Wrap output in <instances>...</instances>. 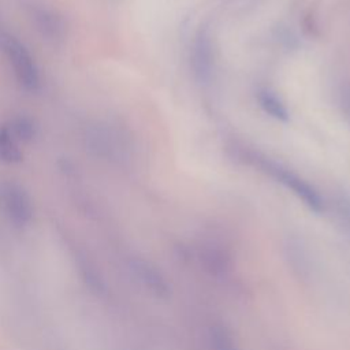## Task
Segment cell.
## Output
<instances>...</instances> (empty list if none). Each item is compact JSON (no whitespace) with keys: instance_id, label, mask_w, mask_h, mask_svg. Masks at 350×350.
<instances>
[{"instance_id":"1","label":"cell","mask_w":350,"mask_h":350,"mask_svg":"<svg viewBox=\"0 0 350 350\" xmlns=\"http://www.w3.org/2000/svg\"><path fill=\"white\" fill-rule=\"evenodd\" d=\"M0 49L12 67L16 81L27 92L40 88V71L29 49L14 34L0 31Z\"/></svg>"},{"instance_id":"2","label":"cell","mask_w":350,"mask_h":350,"mask_svg":"<svg viewBox=\"0 0 350 350\" xmlns=\"http://www.w3.org/2000/svg\"><path fill=\"white\" fill-rule=\"evenodd\" d=\"M249 160H252L262 172L273 178L286 189L291 190V193H294L312 211L320 212L323 209L324 204L317 190L313 186H310L306 180H304L299 175H297L294 171L288 170L280 163H276L267 157H261L258 154L249 157Z\"/></svg>"},{"instance_id":"3","label":"cell","mask_w":350,"mask_h":350,"mask_svg":"<svg viewBox=\"0 0 350 350\" xmlns=\"http://www.w3.org/2000/svg\"><path fill=\"white\" fill-rule=\"evenodd\" d=\"M23 8L31 26L44 40L59 42L64 38L67 25L62 14H59L56 10L36 0L26 1Z\"/></svg>"},{"instance_id":"4","label":"cell","mask_w":350,"mask_h":350,"mask_svg":"<svg viewBox=\"0 0 350 350\" xmlns=\"http://www.w3.org/2000/svg\"><path fill=\"white\" fill-rule=\"evenodd\" d=\"M215 64L213 45L209 30L200 27L190 46V70L198 83H208L212 78Z\"/></svg>"},{"instance_id":"5","label":"cell","mask_w":350,"mask_h":350,"mask_svg":"<svg viewBox=\"0 0 350 350\" xmlns=\"http://www.w3.org/2000/svg\"><path fill=\"white\" fill-rule=\"evenodd\" d=\"M1 204L8 220L15 227H26L33 219V204L27 191L16 183H7L1 189Z\"/></svg>"},{"instance_id":"6","label":"cell","mask_w":350,"mask_h":350,"mask_svg":"<svg viewBox=\"0 0 350 350\" xmlns=\"http://www.w3.org/2000/svg\"><path fill=\"white\" fill-rule=\"evenodd\" d=\"M257 103L261 107V109L271 118L279 122H287L290 119L287 107L273 92L268 89H261L257 93Z\"/></svg>"},{"instance_id":"7","label":"cell","mask_w":350,"mask_h":350,"mask_svg":"<svg viewBox=\"0 0 350 350\" xmlns=\"http://www.w3.org/2000/svg\"><path fill=\"white\" fill-rule=\"evenodd\" d=\"M5 126L18 142H30L37 135V126L34 120L26 115L14 116L8 123H5Z\"/></svg>"},{"instance_id":"8","label":"cell","mask_w":350,"mask_h":350,"mask_svg":"<svg viewBox=\"0 0 350 350\" xmlns=\"http://www.w3.org/2000/svg\"><path fill=\"white\" fill-rule=\"evenodd\" d=\"M22 160V152L19 142L11 135L5 124L0 126V161L7 164L19 163Z\"/></svg>"},{"instance_id":"9","label":"cell","mask_w":350,"mask_h":350,"mask_svg":"<svg viewBox=\"0 0 350 350\" xmlns=\"http://www.w3.org/2000/svg\"><path fill=\"white\" fill-rule=\"evenodd\" d=\"M133 272L137 275L141 283L148 286L150 290H154L157 294L165 293V283L161 276L146 262L144 261H133L131 262Z\"/></svg>"},{"instance_id":"10","label":"cell","mask_w":350,"mask_h":350,"mask_svg":"<svg viewBox=\"0 0 350 350\" xmlns=\"http://www.w3.org/2000/svg\"><path fill=\"white\" fill-rule=\"evenodd\" d=\"M211 345L213 350H237L231 332L224 325H215L211 329Z\"/></svg>"}]
</instances>
